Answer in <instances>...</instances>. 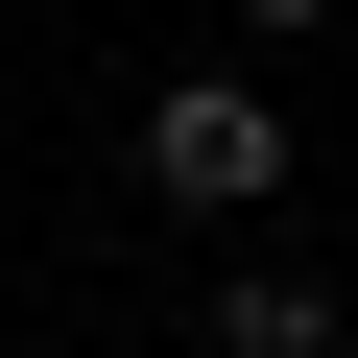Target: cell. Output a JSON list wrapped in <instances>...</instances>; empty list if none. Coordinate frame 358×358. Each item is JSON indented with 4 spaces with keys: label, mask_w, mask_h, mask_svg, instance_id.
<instances>
[{
    "label": "cell",
    "mask_w": 358,
    "mask_h": 358,
    "mask_svg": "<svg viewBox=\"0 0 358 358\" xmlns=\"http://www.w3.org/2000/svg\"><path fill=\"white\" fill-rule=\"evenodd\" d=\"M192 358H358V310H334L310 263H215V310H192Z\"/></svg>",
    "instance_id": "7a4b0ae2"
},
{
    "label": "cell",
    "mask_w": 358,
    "mask_h": 358,
    "mask_svg": "<svg viewBox=\"0 0 358 358\" xmlns=\"http://www.w3.org/2000/svg\"><path fill=\"white\" fill-rule=\"evenodd\" d=\"M120 167H143V215H287V96H263V48H215V72H143V120H120Z\"/></svg>",
    "instance_id": "6da1fadb"
},
{
    "label": "cell",
    "mask_w": 358,
    "mask_h": 358,
    "mask_svg": "<svg viewBox=\"0 0 358 358\" xmlns=\"http://www.w3.org/2000/svg\"><path fill=\"white\" fill-rule=\"evenodd\" d=\"M358 0H215V48H334Z\"/></svg>",
    "instance_id": "3957f363"
}]
</instances>
